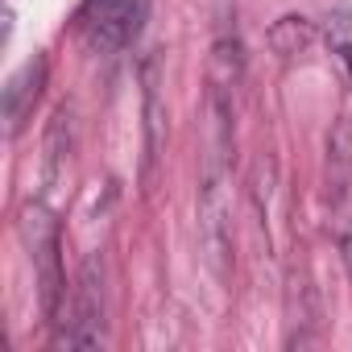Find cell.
<instances>
[{"instance_id": "obj_7", "label": "cell", "mask_w": 352, "mask_h": 352, "mask_svg": "<svg viewBox=\"0 0 352 352\" xmlns=\"http://www.w3.org/2000/svg\"><path fill=\"white\" fill-rule=\"evenodd\" d=\"M336 241H340V257H344V270L352 278V212H344L336 220Z\"/></svg>"}, {"instance_id": "obj_1", "label": "cell", "mask_w": 352, "mask_h": 352, "mask_svg": "<svg viewBox=\"0 0 352 352\" xmlns=\"http://www.w3.org/2000/svg\"><path fill=\"white\" fill-rule=\"evenodd\" d=\"M21 241L30 249V261H34V282H38V302H42V315L54 319L58 307H63V236H58V220L46 204H25L21 208Z\"/></svg>"}, {"instance_id": "obj_2", "label": "cell", "mask_w": 352, "mask_h": 352, "mask_svg": "<svg viewBox=\"0 0 352 352\" xmlns=\"http://www.w3.org/2000/svg\"><path fill=\"white\" fill-rule=\"evenodd\" d=\"M149 13V0H87L79 9V34L96 54H116L124 50Z\"/></svg>"}, {"instance_id": "obj_6", "label": "cell", "mask_w": 352, "mask_h": 352, "mask_svg": "<svg viewBox=\"0 0 352 352\" xmlns=\"http://www.w3.org/2000/svg\"><path fill=\"white\" fill-rule=\"evenodd\" d=\"M145 166H153L157 145H162V104H157V79H153V63L145 67Z\"/></svg>"}, {"instance_id": "obj_4", "label": "cell", "mask_w": 352, "mask_h": 352, "mask_svg": "<svg viewBox=\"0 0 352 352\" xmlns=\"http://www.w3.org/2000/svg\"><path fill=\"white\" fill-rule=\"evenodd\" d=\"M42 87H46V58L34 54V58H30L21 71H13L9 83H5V124H9V133H21V124H25V116L34 112Z\"/></svg>"}, {"instance_id": "obj_5", "label": "cell", "mask_w": 352, "mask_h": 352, "mask_svg": "<svg viewBox=\"0 0 352 352\" xmlns=\"http://www.w3.org/2000/svg\"><path fill=\"white\" fill-rule=\"evenodd\" d=\"M315 42V25L307 17H282L274 30H270V46L282 54V58H298L307 54V46Z\"/></svg>"}, {"instance_id": "obj_3", "label": "cell", "mask_w": 352, "mask_h": 352, "mask_svg": "<svg viewBox=\"0 0 352 352\" xmlns=\"http://www.w3.org/2000/svg\"><path fill=\"white\" fill-rule=\"evenodd\" d=\"M100 340H104V274H100V261L87 257L71 290V307L63 319V344L96 348Z\"/></svg>"}]
</instances>
